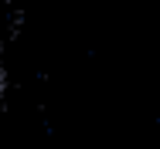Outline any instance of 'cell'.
<instances>
[{"label": "cell", "instance_id": "obj_1", "mask_svg": "<svg viewBox=\"0 0 160 149\" xmlns=\"http://www.w3.org/2000/svg\"><path fill=\"white\" fill-rule=\"evenodd\" d=\"M0 85H3V64H0Z\"/></svg>", "mask_w": 160, "mask_h": 149}]
</instances>
